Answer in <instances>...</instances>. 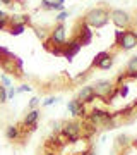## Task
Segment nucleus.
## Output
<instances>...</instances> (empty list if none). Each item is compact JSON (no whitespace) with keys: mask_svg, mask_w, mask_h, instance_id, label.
<instances>
[{"mask_svg":"<svg viewBox=\"0 0 137 155\" xmlns=\"http://www.w3.org/2000/svg\"><path fill=\"white\" fill-rule=\"evenodd\" d=\"M110 19V12L108 9H104V7H94L91 11L86 12V16H84V24H88L89 28H94V29H99L103 28L104 24L108 22Z\"/></svg>","mask_w":137,"mask_h":155,"instance_id":"f257e3e1","label":"nucleus"},{"mask_svg":"<svg viewBox=\"0 0 137 155\" xmlns=\"http://www.w3.org/2000/svg\"><path fill=\"white\" fill-rule=\"evenodd\" d=\"M117 45L122 50H132L137 47V33L132 29H125V31H117Z\"/></svg>","mask_w":137,"mask_h":155,"instance_id":"f03ea898","label":"nucleus"},{"mask_svg":"<svg viewBox=\"0 0 137 155\" xmlns=\"http://www.w3.org/2000/svg\"><path fill=\"white\" fill-rule=\"evenodd\" d=\"M110 19L113 21L117 28H123V29H129L132 24V17L130 14L123 9H113V11H110Z\"/></svg>","mask_w":137,"mask_h":155,"instance_id":"7ed1b4c3","label":"nucleus"},{"mask_svg":"<svg viewBox=\"0 0 137 155\" xmlns=\"http://www.w3.org/2000/svg\"><path fill=\"white\" fill-rule=\"evenodd\" d=\"M113 83L111 81H98L96 84H93L94 95L99 98H110L108 102H111V98L117 95V91H113Z\"/></svg>","mask_w":137,"mask_h":155,"instance_id":"20e7f679","label":"nucleus"},{"mask_svg":"<svg viewBox=\"0 0 137 155\" xmlns=\"http://www.w3.org/2000/svg\"><path fill=\"white\" fill-rule=\"evenodd\" d=\"M81 131H82V126L79 124V122H76V121L65 122V124H64V127H62V133L65 134V136L70 140V141H76V140H79V136H81Z\"/></svg>","mask_w":137,"mask_h":155,"instance_id":"39448f33","label":"nucleus"},{"mask_svg":"<svg viewBox=\"0 0 137 155\" xmlns=\"http://www.w3.org/2000/svg\"><path fill=\"white\" fill-rule=\"evenodd\" d=\"M65 26H64V22H58L57 26L53 28V31H51V35H50V41L55 45H58V47H62V45L65 43Z\"/></svg>","mask_w":137,"mask_h":155,"instance_id":"423d86ee","label":"nucleus"},{"mask_svg":"<svg viewBox=\"0 0 137 155\" xmlns=\"http://www.w3.org/2000/svg\"><path fill=\"white\" fill-rule=\"evenodd\" d=\"M62 47H64V50H62V55L65 57V59H69V61H70L72 57L76 55L79 50H81L82 45L79 43V40H77V38H74L72 41H69V43H64Z\"/></svg>","mask_w":137,"mask_h":155,"instance_id":"0eeeda50","label":"nucleus"},{"mask_svg":"<svg viewBox=\"0 0 137 155\" xmlns=\"http://www.w3.org/2000/svg\"><path fill=\"white\" fill-rule=\"evenodd\" d=\"M67 109L70 110L72 116H76V117H84L86 116V109H84V104H81L79 100H70L69 102V105H67Z\"/></svg>","mask_w":137,"mask_h":155,"instance_id":"6e6552de","label":"nucleus"},{"mask_svg":"<svg viewBox=\"0 0 137 155\" xmlns=\"http://www.w3.org/2000/svg\"><path fill=\"white\" fill-rule=\"evenodd\" d=\"M94 90L93 86H84V88L79 91V95H77V100L81 102V104H89V102H93L94 100Z\"/></svg>","mask_w":137,"mask_h":155,"instance_id":"1a4fd4ad","label":"nucleus"},{"mask_svg":"<svg viewBox=\"0 0 137 155\" xmlns=\"http://www.w3.org/2000/svg\"><path fill=\"white\" fill-rule=\"evenodd\" d=\"M91 38H93V31H91V28H89L88 24H84V22H82L81 33H79V36H77L79 43H81L82 47H84V45H88L89 41H91Z\"/></svg>","mask_w":137,"mask_h":155,"instance_id":"9d476101","label":"nucleus"},{"mask_svg":"<svg viewBox=\"0 0 137 155\" xmlns=\"http://www.w3.org/2000/svg\"><path fill=\"white\" fill-rule=\"evenodd\" d=\"M38 117H39V110H38V109H31V110L26 114L22 124H24V126H34L36 121H38Z\"/></svg>","mask_w":137,"mask_h":155,"instance_id":"9b49d317","label":"nucleus"},{"mask_svg":"<svg viewBox=\"0 0 137 155\" xmlns=\"http://www.w3.org/2000/svg\"><path fill=\"white\" fill-rule=\"evenodd\" d=\"M125 76L137 78V57H132L130 61L127 62V72Z\"/></svg>","mask_w":137,"mask_h":155,"instance_id":"f8f14e48","label":"nucleus"},{"mask_svg":"<svg viewBox=\"0 0 137 155\" xmlns=\"http://www.w3.org/2000/svg\"><path fill=\"white\" fill-rule=\"evenodd\" d=\"M5 136H7V140H11V141L17 140L19 138V126H14V124L7 126L5 127Z\"/></svg>","mask_w":137,"mask_h":155,"instance_id":"ddd939ff","label":"nucleus"},{"mask_svg":"<svg viewBox=\"0 0 137 155\" xmlns=\"http://www.w3.org/2000/svg\"><path fill=\"white\" fill-rule=\"evenodd\" d=\"M111 66H113V57L108 54V55L103 59V61L99 62V66H98V67H99V69H110Z\"/></svg>","mask_w":137,"mask_h":155,"instance_id":"4468645a","label":"nucleus"},{"mask_svg":"<svg viewBox=\"0 0 137 155\" xmlns=\"http://www.w3.org/2000/svg\"><path fill=\"white\" fill-rule=\"evenodd\" d=\"M24 28H26L24 24H12V26H11V31H9V33L14 35V36H17V35H21L22 31H24Z\"/></svg>","mask_w":137,"mask_h":155,"instance_id":"2eb2a0df","label":"nucleus"},{"mask_svg":"<svg viewBox=\"0 0 137 155\" xmlns=\"http://www.w3.org/2000/svg\"><path fill=\"white\" fill-rule=\"evenodd\" d=\"M106 55H108V52H101V54H98V55L94 57V61H93V64H91V66H93V67H98V66H99V62L103 61Z\"/></svg>","mask_w":137,"mask_h":155,"instance_id":"dca6fc26","label":"nucleus"},{"mask_svg":"<svg viewBox=\"0 0 137 155\" xmlns=\"http://www.w3.org/2000/svg\"><path fill=\"white\" fill-rule=\"evenodd\" d=\"M5 102H7V90H5V86L0 84V105L5 104Z\"/></svg>","mask_w":137,"mask_h":155,"instance_id":"f3484780","label":"nucleus"},{"mask_svg":"<svg viewBox=\"0 0 137 155\" xmlns=\"http://www.w3.org/2000/svg\"><path fill=\"white\" fill-rule=\"evenodd\" d=\"M67 17H69V12H65V11H62L60 14H58V16H57V21L58 22H64L67 19Z\"/></svg>","mask_w":137,"mask_h":155,"instance_id":"a211bd4d","label":"nucleus"},{"mask_svg":"<svg viewBox=\"0 0 137 155\" xmlns=\"http://www.w3.org/2000/svg\"><path fill=\"white\" fill-rule=\"evenodd\" d=\"M0 22H2V24H7V22H9V16H7L4 11H0Z\"/></svg>","mask_w":137,"mask_h":155,"instance_id":"6ab92c4d","label":"nucleus"},{"mask_svg":"<svg viewBox=\"0 0 137 155\" xmlns=\"http://www.w3.org/2000/svg\"><path fill=\"white\" fill-rule=\"evenodd\" d=\"M17 91L14 90V86H9V90H7V100L9 98H14V95H16Z\"/></svg>","mask_w":137,"mask_h":155,"instance_id":"aec40b11","label":"nucleus"},{"mask_svg":"<svg viewBox=\"0 0 137 155\" xmlns=\"http://www.w3.org/2000/svg\"><path fill=\"white\" fill-rule=\"evenodd\" d=\"M41 7L46 9V11H50V9H51V2H50V0H41Z\"/></svg>","mask_w":137,"mask_h":155,"instance_id":"412c9836","label":"nucleus"},{"mask_svg":"<svg viewBox=\"0 0 137 155\" xmlns=\"http://www.w3.org/2000/svg\"><path fill=\"white\" fill-rule=\"evenodd\" d=\"M0 81H2V84H4L5 88H7V86H11V79H9L7 76H2V78H0Z\"/></svg>","mask_w":137,"mask_h":155,"instance_id":"4be33fe9","label":"nucleus"},{"mask_svg":"<svg viewBox=\"0 0 137 155\" xmlns=\"http://www.w3.org/2000/svg\"><path fill=\"white\" fill-rule=\"evenodd\" d=\"M16 91L17 93H21V91H31V86H29V84H22L21 88H17Z\"/></svg>","mask_w":137,"mask_h":155,"instance_id":"5701e85b","label":"nucleus"},{"mask_svg":"<svg viewBox=\"0 0 137 155\" xmlns=\"http://www.w3.org/2000/svg\"><path fill=\"white\" fill-rule=\"evenodd\" d=\"M51 9H55V11H64V5L62 4H57V2H51Z\"/></svg>","mask_w":137,"mask_h":155,"instance_id":"b1692460","label":"nucleus"},{"mask_svg":"<svg viewBox=\"0 0 137 155\" xmlns=\"http://www.w3.org/2000/svg\"><path fill=\"white\" fill-rule=\"evenodd\" d=\"M53 102H57V98H55V97H50V98H46V100L43 102V105H51Z\"/></svg>","mask_w":137,"mask_h":155,"instance_id":"393cba45","label":"nucleus"},{"mask_svg":"<svg viewBox=\"0 0 137 155\" xmlns=\"http://www.w3.org/2000/svg\"><path fill=\"white\" fill-rule=\"evenodd\" d=\"M36 105H38V98L34 97V98H31V102H29V109H34Z\"/></svg>","mask_w":137,"mask_h":155,"instance_id":"a878e982","label":"nucleus"},{"mask_svg":"<svg viewBox=\"0 0 137 155\" xmlns=\"http://www.w3.org/2000/svg\"><path fill=\"white\" fill-rule=\"evenodd\" d=\"M118 93H120V95H122V97H125V95H127V93H129V88H127L125 84H123V86H122V88H120V91H118Z\"/></svg>","mask_w":137,"mask_h":155,"instance_id":"bb28decb","label":"nucleus"},{"mask_svg":"<svg viewBox=\"0 0 137 155\" xmlns=\"http://www.w3.org/2000/svg\"><path fill=\"white\" fill-rule=\"evenodd\" d=\"M0 4H4V5H12L14 0H0Z\"/></svg>","mask_w":137,"mask_h":155,"instance_id":"cd10ccee","label":"nucleus"},{"mask_svg":"<svg viewBox=\"0 0 137 155\" xmlns=\"http://www.w3.org/2000/svg\"><path fill=\"white\" fill-rule=\"evenodd\" d=\"M82 155H94V153L91 152V150H89V152H86V153H82Z\"/></svg>","mask_w":137,"mask_h":155,"instance_id":"c85d7f7f","label":"nucleus"},{"mask_svg":"<svg viewBox=\"0 0 137 155\" xmlns=\"http://www.w3.org/2000/svg\"><path fill=\"white\" fill-rule=\"evenodd\" d=\"M57 4H62L64 5V0H57Z\"/></svg>","mask_w":137,"mask_h":155,"instance_id":"c756f323","label":"nucleus"},{"mask_svg":"<svg viewBox=\"0 0 137 155\" xmlns=\"http://www.w3.org/2000/svg\"><path fill=\"white\" fill-rule=\"evenodd\" d=\"M134 145H135V147H137V138H135V140H134Z\"/></svg>","mask_w":137,"mask_h":155,"instance_id":"7c9ffc66","label":"nucleus"},{"mask_svg":"<svg viewBox=\"0 0 137 155\" xmlns=\"http://www.w3.org/2000/svg\"><path fill=\"white\" fill-rule=\"evenodd\" d=\"M135 26H137V14H135Z\"/></svg>","mask_w":137,"mask_h":155,"instance_id":"2f4dec72","label":"nucleus"},{"mask_svg":"<svg viewBox=\"0 0 137 155\" xmlns=\"http://www.w3.org/2000/svg\"><path fill=\"white\" fill-rule=\"evenodd\" d=\"M134 105H137V102H135V104H134Z\"/></svg>","mask_w":137,"mask_h":155,"instance_id":"473e14b6","label":"nucleus"}]
</instances>
